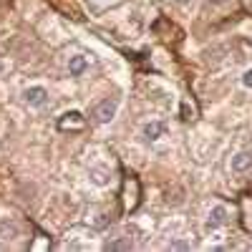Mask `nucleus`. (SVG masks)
Masks as SVG:
<instances>
[{"label": "nucleus", "instance_id": "nucleus-4", "mask_svg": "<svg viewBox=\"0 0 252 252\" xmlns=\"http://www.w3.org/2000/svg\"><path fill=\"white\" fill-rule=\"evenodd\" d=\"M83 126H86V116H83L78 109H71L66 114H61V119H58L61 131H81Z\"/></svg>", "mask_w": 252, "mask_h": 252}, {"label": "nucleus", "instance_id": "nucleus-1", "mask_svg": "<svg viewBox=\"0 0 252 252\" xmlns=\"http://www.w3.org/2000/svg\"><path fill=\"white\" fill-rule=\"evenodd\" d=\"M48 101H51V94H48L46 86H40V83L23 89V103L31 109H43V106H48Z\"/></svg>", "mask_w": 252, "mask_h": 252}, {"label": "nucleus", "instance_id": "nucleus-6", "mask_svg": "<svg viewBox=\"0 0 252 252\" xmlns=\"http://www.w3.org/2000/svg\"><path fill=\"white\" fill-rule=\"evenodd\" d=\"M229 169L242 174V172H250L252 169V152H237L232 157V161H229Z\"/></svg>", "mask_w": 252, "mask_h": 252}, {"label": "nucleus", "instance_id": "nucleus-7", "mask_svg": "<svg viewBox=\"0 0 252 252\" xmlns=\"http://www.w3.org/2000/svg\"><path fill=\"white\" fill-rule=\"evenodd\" d=\"M86 71H89V61H86V56L73 53V56L68 58V73H71V76H83Z\"/></svg>", "mask_w": 252, "mask_h": 252}, {"label": "nucleus", "instance_id": "nucleus-2", "mask_svg": "<svg viewBox=\"0 0 252 252\" xmlns=\"http://www.w3.org/2000/svg\"><path fill=\"white\" fill-rule=\"evenodd\" d=\"M116 114H119V98H103V101L96 103L94 111H91L96 124H109V121H114Z\"/></svg>", "mask_w": 252, "mask_h": 252}, {"label": "nucleus", "instance_id": "nucleus-10", "mask_svg": "<svg viewBox=\"0 0 252 252\" xmlns=\"http://www.w3.org/2000/svg\"><path fill=\"white\" fill-rule=\"evenodd\" d=\"M187 242H169V250H187Z\"/></svg>", "mask_w": 252, "mask_h": 252}, {"label": "nucleus", "instance_id": "nucleus-8", "mask_svg": "<svg viewBox=\"0 0 252 252\" xmlns=\"http://www.w3.org/2000/svg\"><path fill=\"white\" fill-rule=\"evenodd\" d=\"M89 179H91L96 187H106V184H111V174H109L106 166H91V169H89Z\"/></svg>", "mask_w": 252, "mask_h": 252}, {"label": "nucleus", "instance_id": "nucleus-3", "mask_svg": "<svg viewBox=\"0 0 252 252\" xmlns=\"http://www.w3.org/2000/svg\"><path fill=\"white\" fill-rule=\"evenodd\" d=\"M229 222V209L224 204H215L212 209L207 212V220H204V229L207 232H215V229L224 227Z\"/></svg>", "mask_w": 252, "mask_h": 252}, {"label": "nucleus", "instance_id": "nucleus-11", "mask_svg": "<svg viewBox=\"0 0 252 252\" xmlns=\"http://www.w3.org/2000/svg\"><path fill=\"white\" fill-rule=\"evenodd\" d=\"M174 3H177V5H187V3H189V0H174Z\"/></svg>", "mask_w": 252, "mask_h": 252}, {"label": "nucleus", "instance_id": "nucleus-12", "mask_svg": "<svg viewBox=\"0 0 252 252\" xmlns=\"http://www.w3.org/2000/svg\"><path fill=\"white\" fill-rule=\"evenodd\" d=\"M215 3H222V0H215Z\"/></svg>", "mask_w": 252, "mask_h": 252}, {"label": "nucleus", "instance_id": "nucleus-9", "mask_svg": "<svg viewBox=\"0 0 252 252\" xmlns=\"http://www.w3.org/2000/svg\"><path fill=\"white\" fill-rule=\"evenodd\" d=\"M242 86H245V89H252V68H247V71L242 73Z\"/></svg>", "mask_w": 252, "mask_h": 252}, {"label": "nucleus", "instance_id": "nucleus-5", "mask_svg": "<svg viewBox=\"0 0 252 252\" xmlns=\"http://www.w3.org/2000/svg\"><path fill=\"white\" fill-rule=\"evenodd\" d=\"M166 136V124L159 121V119H152V121H146L141 124V139L146 144H154V141H161Z\"/></svg>", "mask_w": 252, "mask_h": 252}]
</instances>
